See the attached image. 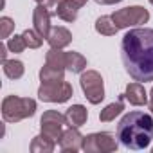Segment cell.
<instances>
[{
    "label": "cell",
    "mask_w": 153,
    "mask_h": 153,
    "mask_svg": "<svg viewBox=\"0 0 153 153\" xmlns=\"http://www.w3.org/2000/svg\"><path fill=\"white\" fill-rule=\"evenodd\" d=\"M149 4H151V6H153V0H149Z\"/></svg>",
    "instance_id": "obj_31"
},
{
    "label": "cell",
    "mask_w": 153,
    "mask_h": 153,
    "mask_svg": "<svg viewBox=\"0 0 153 153\" xmlns=\"http://www.w3.org/2000/svg\"><path fill=\"white\" fill-rule=\"evenodd\" d=\"M70 2H72V4H76L78 7H83V6L87 4V0H70Z\"/></svg>",
    "instance_id": "obj_28"
},
{
    "label": "cell",
    "mask_w": 153,
    "mask_h": 153,
    "mask_svg": "<svg viewBox=\"0 0 153 153\" xmlns=\"http://www.w3.org/2000/svg\"><path fill=\"white\" fill-rule=\"evenodd\" d=\"M149 97H153V88H151V92H149Z\"/></svg>",
    "instance_id": "obj_30"
},
{
    "label": "cell",
    "mask_w": 153,
    "mask_h": 153,
    "mask_svg": "<svg viewBox=\"0 0 153 153\" xmlns=\"http://www.w3.org/2000/svg\"><path fill=\"white\" fill-rule=\"evenodd\" d=\"M97 4H103V6H110V4H117V2H123V0H96Z\"/></svg>",
    "instance_id": "obj_27"
},
{
    "label": "cell",
    "mask_w": 153,
    "mask_h": 153,
    "mask_svg": "<svg viewBox=\"0 0 153 153\" xmlns=\"http://www.w3.org/2000/svg\"><path fill=\"white\" fill-rule=\"evenodd\" d=\"M54 144H56V140H52V139H49L47 135L40 133V135H36V137L33 139V142H31V151H33V153H51V151L54 149Z\"/></svg>",
    "instance_id": "obj_16"
},
{
    "label": "cell",
    "mask_w": 153,
    "mask_h": 153,
    "mask_svg": "<svg viewBox=\"0 0 153 153\" xmlns=\"http://www.w3.org/2000/svg\"><path fill=\"white\" fill-rule=\"evenodd\" d=\"M13 29H15V22L9 16H2V18H0V36H2V38H9Z\"/></svg>",
    "instance_id": "obj_24"
},
{
    "label": "cell",
    "mask_w": 153,
    "mask_h": 153,
    "mask_svg": "<svg viewBox=\"0 0 153 153\" xmlns=\"http://www.w3.org/2000/svg\"><path fill=\"white\" fill-rule=\"evenodd\" d=\"M148 106H149V110H151V114H153V97H149V101H148Z\"/></svg>",
    "instance_id": "obj_29"
},
{
    "label": "cell",
    "mask_w": 153,
    "mask_h": 153,
    "mask_svg": "<svg viewBox=\"0 0 153 153\" xmlns=\"http://www.w3.org/2000/svg\"><path fill=\"white\" fill-rule=\"evenodd\" d=\"M7 47H9L11 52H24V49L27 47V43H25L24 36H16V34H15L13 38H9Z\"/></svg>",
    "instance_id": "obj_23"
},
{
    "label": "cell",
    "mask_w": 153,
    "mask_h": 153,
    "mask_svg": "<svg viewBox=\"0 0 153 153\" xmlns=\"http://www.w3.org/2000/svg\"><path fill=\"white\" fill-rule=\"evenodd\" d=\"M63 124H67V117L56 110H47L40 119L42 133L52 140H59V137L63 133Z\"/></svg>",
    "instance_id": "obj_8"
},
{
    "label": "cell",
    "mask_w": 153,
    "mask_h": 153,
    "mask_svg": "<svg viewBox=\"0 0 153 153\" xmlns=\"http://www.w3.org/2000/svg\"><path fill=\"white\" fill-rule=\"evenodd\" d=\"M34 2H38L40 6H43V7H47V9H56L61 0H34Z\"/></svg>",
    "instance_id": "obj_25"
},
{
    "label": "cell",
    "mask_w": 153,
    "mask_h": 153,
    "mask_svg": "<svg viewBox=\"0 0 153 153\" xmlns=\"http://www.w3.org/2000/svg\"><path fill=\"white\" fill-rule=\"evenodd\" d=\"M65 117H67V124H68V126L79 128V126H83V124L87 123L88 112H87V108H85L83 105H72L70 108H67Z\"/></svg>",
    "instance_id": "obj_13"
},
{
    "label": "cell",
    "mask_w": 153,
    "mask_h": 153,
    "mask_svg": "<svg viewBox=\"0 0 153 153\" xmlns=\"http://www.w3.org/2000/svg\"><path fill=\"white\" fill-rule=\"evenodd\" d=\"M83 135L79 133V130L76 128V126H70L67 131H63L61 133V137H59V148L63 149V151H79V149H83Z\"/></svg>",
    "instance_id": "obj_9"
},
{
    "label": "cell",
    "mask_w": 153,
    "mask_h": 153,
    "mask_svg": "<svg viewBox=\"0 0 153 153\" xmlns=\"http://www.w3.org/2000/svg\"><path fill=\"white\" fill-rule=\"evenodd\" d=\"M51 11L43 6H36L34 11H33V24H34V29L40 33L42 38H47L49 33H51Z\"/></svg>",
    "instance_id": "obj_10"
},
{
    "label": "cell",
    "mask_w": 153,
    "mask_h": 153,
    "mask_svg": "<svg viewBox=\"0 0 153 153\" xmlns=\"http://www.w3.org/2000/svg\"><path fill=\"white\" fill-rule=\"evenodd\" d=\"M96 31L99 34H105V36H114L119 29L114 24V18L112 16H101V18L96 20Z\"/></svg>",
    "instance_id": "obj_21"
},
{
    "label": "cell",
    "mask_w": 153,
    "mask_h": 153,
    "mask_svg": "<svg viewBox=\"0 0 153 153\" xmlns=\"http://www.w3.org/2000/svg\"><path fill=\"white\" fill-rule=\"evenodd\" d=\"M45 63L52 65V67H58V68H67V52H63L61 49H52L51 47V51L45 56Z\"/></svg>",
    "instance_id": "obj_20"
},
{
    "label": "cell",
    "mask_w": 153,
    "mask_h": 153,
    "mask_svg": "<svg viewBox=\"0 0 153 153\" xmlns=\"http://www.w3.org/2000/svg\"><path fill=\"white\" fill-rule=\"evenodd\" d=\"M47 42L52 49H65L72 42V34L65 27H52L47 36Z\"/></svg>",
    "instance_id": "obj_11"
},
{
    "label": "cell",
    "mask_w": 153,
    "mask_h": 153,
    "mask_svg": "<svg viewBox=\"0 0 153 153\" xmlns=\"http://www.w3.org/2000/svg\"><path fill=\"white\" fill-rule=\"evenodd\" d=\"M81 88L85 97L92 103V105H99L105 99V85H103V78L101 74L96 70H87L81 74Z\"/></svg>",
    "instance_id": "obj_4"
},
{
    "label": "cell",
    "mask_w": 153,
    "mask_h": 153,
    "mask_svg": "<svg viewBox=\"0 0 153 153\" xmlns=\"http://www.w3.org/2000/svg\"><path fill=\"white\" fill-rule=\"evenodd\" d=\"M78 11H79V7L76 6V4H72L70 0H61L54 13L61 20H65V22H74L76 18H78Z\"/></svg>",
    "instance_id": "obj_15"
},
{
    "label": "cell",
    "mask_w": 153,
    "mask_h": 153,
    "mask_svg": "<svg viewBox=\"0 0 153 153\" xmlns=\"http://www.w3.org/2000/svg\"><path fill=\"white\" fill-rule=\"evenodd\" d=\"M87 68V59L79 54V52H67V70H70L72 74H79Z\"/></svg>",
    "instance_id": "obj_17"
},
{
    "label": "cell",
    "mask_w": 153,
    "mask_h": 153,
    "mask_svg": "<svg viewBox=\"0 0 153 153\" xmlns=\"http://www.w3.org/2000/svg\"><path fill=\"white\" fill-rule=\"evenodd\" d=\"M119 144L115 140V137L108 131H101V133H90L83 139V151L87 153H112L117 151Z\"/></svg>",
    "instance_id": "obj_7"
},
{
    "label": "cell",
    "mask_w": 153,
    "mask_h": 153,
    "mask_svg": "<svg viewBox=\"0 0 153 153\" xmlns=\"http://www.w3.org/2000/svg\"><path fill=\"white\" fill-rule=\"evenodd\" d=\"M112 18H114V24L117 25V29H126L131 25L146 24L149 20V13H148V9H144L140 6H131V7L115 11L112 15Z\"/></svg>",
    "instance_id": "obj_6"
},
{
    "label": "cell",
    "mask_w": 153,
    "mask_h": 153,
    "mask_svg": "<svg viewBox=\"0 0 153 153\" xmlns=\"http://www.w3.org/2000/svg\"><path fill=\"white\" fill-rule=\"evenodd\" d=\"M117 139L128 149H146L153 140V117L146 112H130L117 124Z\"/></svg>",
    "instance_id": "obj_2"
},
{
    "label": "cell",
    "mask_w": 153,
    "mask_h": 153,
    "mask_svg": "<svg viewBox=\"0 0 153 153\" xmlns=\"http://www.w3.org/2000/svg\"><path fill=\"white\" fill-rule=\"evenodd\" d=\"M121 58L126 72L135 81H153V29L128 31L121 42Z\"/></svg>",
    "instance_id": "obj_1"
},
{
    "label": "cell",
    "mask_w": 153,
    "mask_h": 153,
    "mask_svg": "<svg viewBox=\"0 0 153 153\" xmlns=\"http://www.w3.org/2000/svg\"><path fill=\"white\" fill-rule=\"evenodd\" d=\"M123 99H124V96H121L115 103H112V105L105 106V110H101V114H99V119H101L103 123L114 121V119H115L123 110H124V103H123Z\"/></svg>",
    "instance_id": "obj_18"
},
{
    "label": "cell",
    "mask_w": 153,
    "mask_h": 153,
    "mask_svg": "<svg viewBox=\"0 0 153 153\" xmlns=\"http://www.w3.org/2000/svg\"><path fill=\"white\" fill-rule=\"evenodd\" d=\"M40 79L42 83H58V81H65V68H58L52 65H43L40 70Z\"/></svg>",
    "instance_id": "obj_14"
},
{
    "label": "cell",
    "mask_w": 153,
    "mask_h": 153,
    "mask_svg": "<svg viewBox=\"0 0 153 153\" xmlns=\"http://www.w3.org/2000/svg\"><path fill=\"white\" fill-rule=\"evenodd\" d=\"M7 45H2V47H0V58H2V63L6 61V56H7Z\"/></svg>",
    "instance_id": "obj_26"
},
{
    "label": "cell",
    "mask_w": 153,
    "mask_h": 153,
    "mask_svg": "<svg viewBox=\"0 0 153 153\" xmlns=\"http://www.w3.org/2000/svg\"><path fill=\"white\" fill-rule=\"evenodd\" d=\"M24 40H25V43H27V47L29 49H38V47H42V43H43V38L40 36V33L34 29H27V31H24Z\"/></svg>",
    "instance_id": "obj_22"
},
{
    "label": "cell",
    "mask_w": 153,
    "mask_h": 153,
    "mask_svg": "<svg viewBox=\"0 0 153 153\" xmlns=\"http://www.w3.org/2000/svg\"><path fill=\"white\" fill-rule=\"evenodd\" d=\"M24 63L18 59H6L4 61V74L9 79H20L24 76Z\"/></svg>",
    "instance_id": "obj_19"
},
{
    "label": "cell",
    "mask_w": 153,
    "mask_h": 153,
    "mask_svg": "<svg viewBox=\"0 0 153 153\" xmlns=\"http://www.w3.org/2000/svg\"><path fill=\"white\" fill-rule=\"evenodd\" d=\"M74 90L72 85L67 81H58V83H42L38 88V97L45 103H65L72 97Z\"/></svg>",
    "instance_id": "obj_5"
},
{
    "label": "cell",
    "mask_w": 153,
    "mask_h": 153,
    "mask_svg": "<svg viewBox=\"0 0 153 153\" xmlns=\"http://www.w3.org/2000/svg\"><path fill=\"white\" fill-rule=\"evenodd\" d=\"M124 97L130 101V105H135V106L148 105V94H146V90H144V87L140 83H130L126 87Z\"/></svg>",
    "instance_id": "obj_12"
},
{
    "label": "cell",
    "mask_w": 153,
    "mask_h": 153,
    "mask_svg": "<svg viewBox=\"0 0 153 153\" xmlns=\"http://www.w3.org/2000/svg\"><path fill=\"white\" fill-rule=\"evenodd\" d=\"M36 112V101L29 97L7 96L2 101V117L6 123H18L22 119L33 117Z\"/></svg>",
    "instance_id": "obj_3"
}]
</instances>
